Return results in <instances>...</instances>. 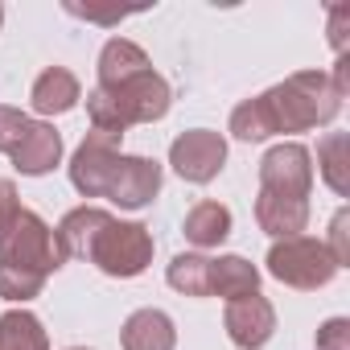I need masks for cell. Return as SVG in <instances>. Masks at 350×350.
Here are the masks:
<instances>
[{
    "instance_id": "cell-1",
    "label": "cell",
    "mask_w": 350,
    "mask_h": 350,
    "mask_svg": "<svg viewBox=\"0 0 350 350\" xmlns=\"http://www.w3.org/2000/svg\"><path fill=\"white\" fill-rule=\"evenodd\" d=\"M260 99L268 107L272 132H309L342 111V95L334 91L325 70H297L272 91H264Z\"/></svg>"
},
{
    "instance_id": "cell-2",
    "label": "cell",
    "mask_w": 350,
    "mask_h": 350,
    "mask_svg": "<svg viewBox=\"0 0 350 350\" xmlns=\"http://www.w3.org/2000/svg\"><path fill=\"white\" fill-rule=\"evenodd\" d=\"M0 264L50 280V276L66 264V256H62V247H58V239H54V227H50L42 215H33V211L21 206L17 223L5 231V239H0Z\"/></svg>"
},
{
    "instance_id": "cell-3",
    "label": "cell",
    "mask_w": 350,
    "mask_h": 350,
    "mask_svg": "<svg viewBox=\"0 0 350 350\" xmlns=\"http://www.w3.org/2000/svg\"><path fill=\"white\" fill-rule=\"evenodd\" d=\"M268 272L288 284V288H301V293H313L321 284H329L338 276V264L329 256V247L321 239H309V235H293V239H276L272 252H268Z\"/></svg>"
},
{
    "instance_id": "cell-4",
    "label": "cell",
    "mask_w": 350,
    "mask_h": 350,
    "mask_svg": "<svg viewBox=\"0 0 350 350\" xmlns=\"http://www.w3.org/2000/svg\"><path fill=\"white\" fill-rule=\"evenodd\" d=\"M87 260L103 276L132 280V276H140L152 264V231L144 223H120V219H111L99 231V239H95V247H91Z\"/></svg>"
},
{
    "instance_id": "cell-5",
    "label": "cell",
    "mask_w": 350,
    "mask_h": 350,
    "mask_svg": "<svg viewBox=\"0 0 350 350\" xmlns=\"http://www.w3.org/2000/svg\"><path fill=\"white\" fill-rule=\"evenodd\" d=\"M99 91L111 99V107L124 120V128H132V124H157L169 111V103H173V91H169V83L157 70H144V75H136L128 83L99 87Z\"/></svg>"
},
{
    "instance_id": "cell-6",
    "label": "cell",
    "mask_w": 350,
    "mask_h": 350,
    "mask_svg": "<svg viewBox=\"0 0 350 350\" xmlns=\"http://www.w3.org/2000/svg\"><path fill=\"white\" fill-rule=\"evenodd\" d=\"M120 144L124 136H111V132H87V140L75 148L70 157V186L83 194V198H103L107 194V182L120 165Z\"/></svg>"
},
{
    "instance_id": "cell-7",
    "label": "cell",
    "mask_w": 350,
    "mask_h": 350,
    "mask_svg": "<svg viewBox=\"0 0 350 350\" xmlns=\"http://www.w3.org/2000/svg\"><path fill=\"white\" fill-rule=\"evenodd\" d=\"M169 165L178 169V178L194 182V186H206L215 182L223 165H227V140L211 128H194V132H182L178 140L169 144Z\"/></svg>"
},
{
    "instance_id": "cell-8",
    "label": "cell",
    "mask_w": 350,
    "mask_h": 350,
    "mask_svg": "<svg viewBox=\"0 0 350 350\" xmlns=\"http://www.w3.org/2000/svg\"><path fill=\"white\" fill-rule=\"evenodd\" d=\"M260 190L264 194H284V198H309L313 190V157L305 144L288 140L264 152L260 161Z\"/></svg>"
},
{
    "instance_id": "cell-9",
    "label": "cell",
    "mask_w": 350,
    "mask_h": 350,
    "mask_svg": "<svg viewBox=\"0 0 350 350\" xmlns=\"http://www.w3.org/2000/svg\"><path fill=\"white\" fill-rule=\"evenodd\" d=\"M161 194V165L148 157H120L111 182H107V202H116L120 211H140Z\"/></svg>"
},
{
    "instance_id": "cell-10",
    "label": "cell",
    "mask_w": 350,
    "mask_h": 350,
    "mask_svg": "<svg viewBox=\"0 0 350 350\" xmlns=\"http://www.w3.org/2000/svg\"><path fill=\"white\" fill-rule=\"evenodd\" d=\"M223 325H227V338H231L239 350H260V346L276 334V309H272L268 297L252 293V297L227 301Z\"/></svg>"
},
{
    "instance_id": "cell-11",
    "label": "cell",
    "mask_w": 350,
    "mask_h": 350,
    "mask_svg": "<svg viewBox=\"0 0 350 350\" xmlns=\"http://www.w3.org/2000/svg\"><path fill=\"white\" fill-rule=\"evenodd\" d=\"M9 157H13V165L25 173V178H42V173H50V169L62 161V136L54 132V124L29 120Z\"/></svg>"
},
{
    "instance_id": "cell-12",
    "label": "cell",
    "mask_w": 350,
    "mask_h": 350,
    "mask_svg": "<svg viewBox=\"0 0 350 350\" xmlns=\"http://www.w3.org/2000/svg\"><path fill=\"white\" fill-rule=\"evenodd\" d=\"M256 223L272 239H293L309 227V198H284V194H256Z\"/></svg>"
},
{
    "instance_id": "cell-13",
    "label": "cell",
    "mask_w": 350,
    "mask_h": 350,
    "mask_svg": "<svg viewBox=\"0 0 350 350\" xmlns=\"http://www.w3.org/2000/svg\"><path fill=\"white\" fill-rule=\"evenodd\" d=\"M107 223H111V215H107L103 206H75V211L58 223L54 239H58V247H62L66 260H87L91 247H95V239H99V231H103Z\"/></svg>"
},
{
    "instance_id": "cell-14",
    "label": "cell",
    "mask_w": 350,
    "mask_h": 350,
    "mask_svg": "<svg viewBox=\"0 0 350 350\" xmlns=\"http://www.w3.org/2000/svg\"><path fill=\"white\" fill-rule=\"evenodd\" d=\"M124 350H173L178 346V329H173V317L161 309H136L124 329H120Z\"/></svg>"
},
{
    "instance_id": "cell-15",
    "label": "cell",
    "mask_w": 350,
    "mask_h": 350,
    "mask_svg": "<svg viewBox=\"0 0 350 350\" xmlns=\"http://www.w3.org/2000/svg\"><path fill=\"white\" fill-rule=\"evenodd\" d=\"M79 99H83V87H79V79H75L66 66L42 70L38 83H33V91H29V103H33L38 116H62V111H70Z\"/></svg>"
},
{
    "instance_id": "cell-16",
    "label": "cell",
    "mask_w": 350,
    "mask_h": 350,
    "mask_svg": "<svg viewBox=\"0 0 350 350\" xmlns=\"http://www.w3.org/2000/svg\"><path fill=\"white\" fill-rule=\"evenodd\" d=\"M260 293V268L243 256H219L211 260V297H223V301H239V297H252Z\"/></svg>"
},
{
    "instance_id": "cell-17",
    "label": "cell",
    "mask_w": 350,
    "mask_h": 350,
    "mask_svg": "<svg viewBox=\"0 0 350 350\" xmlns=\"http://www.w3.org/2000/svg\"><path fill=\"white\" fill-rule=\"evenodd\" d=\"M144 70H152V62H148V54H144L136 42H128V38H111V42L99 50V87L128 83V79H136V75H144Z\"/></svg>"
},
{
    "instance_id": "cell-18",
    "label": "cell",
    "mask_w": 350,
    "mask_h": 350,
    "mask_svg": "<svg viewBox=\"0 0 350 350\" xmlns=\"http://www.w3.org/2000/svg\"><path fill=\"white\" fill-rule=\"evenodd\" d=\"M182 231L194 247H219L231 235V211L223 202H198V206H190Z\"/></svg>"
},
{
    "instance_id": "cell-19",
    "label": "cell",
    "mask_w": 350,
    "mask_h": 350,
    "mask_svg": "<svg viewBox=\"0 0 350 350\" xmlns=\"http://www.w3.org/2000/svg\"><path fill=\"white\" fill-rule=\"evenodd\" d=\"M0 350H50V334L29 309H9L0 317Z\"/></svg>"
},
{
    "instance_id": "cell-20",
    "label": "cell",
    "mask_w": 350,
    "mask_h": 350,
    "mask_svg": "<svg viewBox=\"0 0 350 350\" xmlns=\"http://www.w3.org/2000/svg\"><path fill=\"white\" fill-rule=\"evenodd\" d=\"M317 165H321V178L325 186L346 198L350 194V136L346 132H329L321 144H317Z\"/></svg>"
},
{
    "instance_id": "cell-21",
    "label": "cell",
    "mask_w": 350,
    "mask_h": 350,
    "mask_svg": "<svg viewBox=\"0 0 350 350\" xmlns=\"http://www.w3.org/2000/svg\"><path fill=\"white\" fill-rule=\"evenodd\" d=\"M165 280L182 297H211V260L202 252H182V256H173Z\"/></svg>"
},
{
    "instance_id": "cell-22",
    "label": "cell",
    "mask_w": 350,
    "mask_h": 350,
    "mask_svg": "<svg viewBox=\"0 0 350 350\" xmlns=\"http://www.w3.org/2000/svg\"><path fill=\"white\" fill-rule=\"evenodd\" d=\"M231 136L235 140H268V136H276L272 132V120H268V107H264V99L256 95V99H243L235 111H231Z\"/></svg>"
},
{
    "instance_id": "cell-23",
    "label": "cell",
    "mask_w": 350,
    "mask_h": 350,
    "mask_svg": "<svg viewBox=\"0 0 350 350\" xmlns=\"http://www.w3.org/2000/svg\"><path fill=\"white\" fill-rule=\"evenodd\" d=\"M321 243L329 247V256H334L338 268L350 264V211H338V215H334V223H329V239H321Z\"/></svg>"
},
{
    "instance_id": "cell-24",
    "label": "cell",
    "mask_w": 350,
    "mask_h": 350,
    "mask_svg": "<svg viewBox=\"0 0 350 350\" xmlns=\"http://www.w3.org/2000/svg\"><path fill=\"white\" fill-rule=\"evenodd\" d=\"M313 350H350V321H346V317H329V321L317 329Z\"/></svg>"
},
{
    "instance_id": "cell-25",
    "label": "cell",
    "mask_w": 350,
    "mask_h": 350,
    "mask_svg": "<svg viewBox=\"0 0 350 350\" xmlns=\"http://www.w3.org/2000/svg\"><path fill=\"white\" fill-rule=\"evenodd\" d=\"M25 124H29V116H25V111H17V107H5V103H0V152H13V144L21 140Z\"/></svg>"
},
{
    "instance_id": "cell-26",
    "label": "cell",
    "mask_w": 350,
    "mask_h": 350,
    "mask_svg": "<svg viewBox=\"0 0 350 350\" xmlns=\"http://www.w3.org/2000/svg\"><path fill=\"white\" fill-rule=\"evenodd\" d=\"M21 215V198H17V186L9 178H0V239H5V231L17 223Z\"/></svg>"
},
{
    "instance_id": "cell-27",
    "label": "cell",
    "mask_w": 350,
    "mask_h": 350,
    "mask_svg": "<svg viewBox=\"0 0 350 350\" xmlns=\"http://www.w3.org/2000/svg\"><path fill=\"white\" fill-rule=\"evenodd\" d=\"M346 25H350V5H334L329 9V46L338 58H346Z\"/></svg>"
},
{
    "instance_id": "cell-28",
    "label": "cell",
    "mask_w": 350,
    "mask_h": 350,
    "mask_svg": "<svg viewBox=\"0 0 350 350\" xmlns=\"http://www.w3.org/2000/svg\"><path fill=\"white\" fill-rule=\"evenodd\" d=\"M66 13L70 17H83V21H95V25H120L128 13L120 9V13H99V9H83V5H66Z\"/></svg>"
},
{
    "instance_id": "cell-29",
    "label": "cell",
    "mask_w": 350,
    "mask_h": 350,
    "mask_svg": "<svg viewBox=\"0 0 350 350\" xmlns=\"http://www.w3.org/2000/svg\"><path fill=\"white\" fill-rule=\"evenodd\" d=\"M70 350H87V346H70Z\"/></svg>"
},
{
    "instance_id": "cell-30",
    "label": "cell",
    "mask_w": 350,
    "mask_h": 350,
    "mask_svg": "<svg viewBox=\"0 0 350 350\" xmlns=\"http://www.w3.org/2000/svg\"><path fill=\"white\" fill-rule=\"evenodd\" d=\"M0 21H5V9H0Z\"/></svg>"
}]
</instances>
